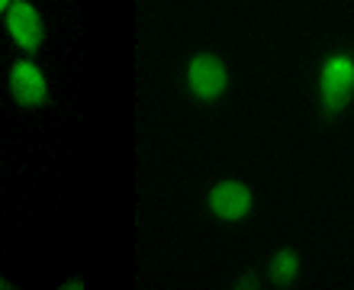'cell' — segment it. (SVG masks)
I'll use <instances>...</instances> for the list:
<instances>
[{
  "label": "cell",
  "instance_id": "1",
  "mask_svg": "<svg viewBox=\"0 0 354 290\" xmlns=\"http://www.w3.org/2000/svg\"><path fill=\"white\" fill-rule=\"evenodd\" d=\"M319 100H322V120L332 123L335 116L348 110L354 100V58L351 55H332L322 65L319 75Z\"/></svg>",
  "mask_w": 354,
  "mask_h": 290
},
{
  "label": "cell",
  "instance_id": "2",
  "mask_svg": "<svg viewBox=\"0 0 354 290\" xmlns=\"http://www.w3.org/2000/svg\"><path fill=\"white\" fill-rule=\"evenodd\" d=\"M187 87H190V94L196 100L203 103H213L225 94V87H229V68L219 55H194L190 58V65H187Z\"/></svg>",
  "mask_w": 354,
  "mask_h": 290
},
{
  "label": "cell",
  "instance_id": "3",
  "mask_svg": "<svg viewBox=\"0 0 354 290\" xmlns=\"http://www.w3.org/2000/svg\"><path fill=\"white\" fill-rule=\"evenodd\" d=\"M7 33L26 55H36L46 42V23L29 0H13L7 10Z\"/></svg>",
  "mask_w": 354,
  "mask_h": 290
},
{
  "label": "cell",
  "instance_id": "4",
  "mask_svg": "<svg viewBox=\"0 0 354 290\" xmlns=\"http://www.w3.org/2000/svg\"><path fill=\"white\" fill-rule=\"evenodd\" d=\"M10 97L19 103V107H46L52 97H48V81L42 75V68H36L32 62H17L10 68Z\"/></svg>",
  "mask_w": 354,
  "mask_h": 290
},
{
  "label": "cell",
  "instance_id": "5",
  "mask_svg": "<svg viewBox=\"0 0 354 290\" xmlns=\"http://www.w3.org/2000/svg\"><path fill=\"white\" fill-rule=\"evenodd\" d=\"M252 203H254L252 188L242 184V181H223V184H216L209 190V210H213V216L225 219V223L245 219L252 213Z\"/></svg>",
  "mask_w": 354,
  "mask_h": 290
},
{
  "label": "cell",
  "instance_id": "6",
  "mask_svg": "<svg viewBox=\"0 0 354 290\" xmlns=\"http://www.w3.org/2000/svg\"><path fill=\"white\" fill-rule=\"evenodd\" d=\"M297 274H299V255L293 252V248H280V252H274V258L268 262V278L274 287L280 290H287L290 284L297 281Z\"/></svg>",
  "mask_w": 354,
  "mask_h": 290
},
{
  "label": "cell",
  "instance_id": "7",
  "mask_svg": "<svg viewBox=\"0 0 354 290\" xmlns=\"http://www.w3.org/2000/svg\"><path fill=\"white\" fill-rule=\"evenodd\" d=\"M232 290H261V281H258V271L254 268H248V271H242V278L235 281Z\"/></svg>",
  "mask_w": 354,
  "mask_h": 290
},
{
  "label": "cell",
  "instance_id": "8",
  "mask_svg": "<svg viewBox=\"0 0 354 290\" xmlns=\"http://www.w3.org/2000/svg\"><path fill=\"white\" fill-rule=\"evenodd\" d=\"M58 290H84V281L81 278H75V281H68V284H62Z\"/></svg>",
  "mask_w": 354,
  "mask_h": 290
},
{
  "label": "cell",
  "instance_id": "9",
  "mask_svg": "<svg viewBox=\"0 0 354 290\" xmlns=\"http://www.w3.org/2000/svg\"><path fill=\"white\" fill-rule=\"evenodd\" d=\"M0 290H19V287H17V284H10L7 278H3V274H0Z\"/></svg>",
  "mask_w": 354,
  "mask_h": 290
},
{
  "label": "cell",
  "instance_id": "10",
  "mask_svg": "<svg viewBox=\"0 0 354 290\" xmlns=\"http://www.w3.org/2000/svg\"><path fill=\"white\" fill-rule=\"evenodd\" d=\"M10 3H13V0H0V13H3V10H10Z\"/></svg>",
  "mask_w": 354,
  "mask_h": 290
}]
</instances>
